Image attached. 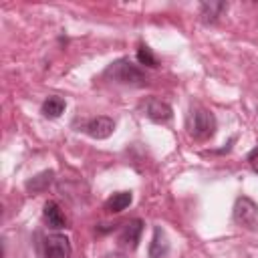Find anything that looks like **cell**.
Instances as JSON below:
<instances>
[{
  "label": "cell",
  "mask_w": 258,
  "mask_h": 258,
  "mask_svg": "<svg viewBox=\"0 0 258 258\" xmlns=\"http://www.w3.org/2000/svg\"><path fill=\"white\" fill-rule=\"evenodd\" d=\"M64 111V99H60V97H48L44 103H42V115L44 117H50V119H54V117H58L60 113Z\"/></svg>",
  "instance_id": "obj_11"
},
{
  "label": "cell",
  "mask_w": 258,
  "mask_h": 258,
  "mask_svg": "<svg viewBox=\"0 0 258 258\" xmlns=\"http://www.w3.org/2000/svg\"><path fill=\"white\" fill-rule=\"evenodd\" d=\"M71 242L62 234H50L44 240V258H71Z\"/></svg>",
  "instance_id": "obj_4"
},
{
  "label": "cell",
  "mask_w": 258,
  "mask_h": 258,
  "mask_svg": "<svg viewBox=\"0 0 258 258\" xmlns=\"http://www.w3.org/2000/svg\"><path fill=\"white\" fill-rule=\"evenodd\" d=\"M224 10H226V2H204L202 4V16L206 22H216Z\"/></svg>",
  "instance_id": "obj_13"
},
{
  "label": "cell",
  "mask_w": 258,
  "mask_h": 258,
  "mask_svg": "<svg viewBox=\"0 0 258 258\" xmlns=\"http://www.w3.org/2000/svg\"><path fill=\"white\" fill-rule=\"evenodd\" d=\"M52 175H54L52 171H42V173H38L36 177H32L30 181H26V189H28V191H32V194L44 191V189L50 185Z\"/></svg>",
  "instance_id": "obj_12"
},
{
  "label": "cell",
  "mask_w": 258,
  "mask_h": 258,
  "mask_svg": "<svg viewBox=\"0 0 258 258\" xmlns=\"http://www.w3.org/2000/svg\"><path fill=\"white\" fill-rule=\"evenodd\" d=\"M187 131L196 139H208L216 131V119L214 115L204 107H194L187 115Z\"/></svg>",
  "instance_id": "obj_2"
},
{
  "label": "cell",
  "mask_w": 258,
  "mask_h": 258,
  "mask_svg": "<svg viewBox=\"0 0 258 258\" xmlns=\"http://www.w3.org/2000/svg\"><path fill=\"white\" fill-rule=\"evenodd\" d=\"M169 250V242H167V236L165 232L157 226L153 228V238H151V244H149V258H163Z\"/></svg>",
  "instance_id": "obj_9"
},
{
  "label": "cell",
  "mask_w": 258,
  "mask_h": 258,
  "mask_svg": "<svg viewBox=\"0 0 258 258\" xmlns=\"http://www.w3.org/2000/svg\"><path fill=\"white\" fill-rule=\"evenodd\" d=\"M131 200H133L131 191H117V194H113V196L105 202V210L111 212V214H119V212H123V210L131 204Z\"/></svg>",
  "instance_id": "obj_10"
},
{
  "label": "cell",
  "mask_w": 258,
  "mask_h": 258,
  "mask_svg": "<svg viewBox=\"0 0 258 258\" xmlns=\"http://www.w3.org/2000/svg\"><path fill=\"white\" fill-rule=\"evenodd\" d=\"M85 133L91 135L93 139H105L113 133L115 129V121L111 117H105V115H99V117H93L91 121L85 123Z\"/></svg>",
  "instance_id": "obj_5"
},
{
  "label": "cell",
  "mask_w": 258,
  "mask_h": 258,
  "mask_svg": "<svg viewBox=\"0 0 258 258\" xmlns=\"http://www.w3.org/2000/svg\"><path fill=\"white\" fill-rule=\"evenodd\" d=\"M234 222L242 228L258 230V206L246 196L238 198L234 204Z\"/></svg>",
  "instance_id": "obj_3"
},
{
  "label": "cell",
  "mask_w": 258,
  "mask_h": 258,
  "mask_svg": "<svg viewBox=\"0 0 258 258\" xmlns=\"http://www.w3.org/2000/svg\"><path fill=\"white\" fill-rule=\"evenodd\" d=\"M145 115L153 121H167L171 117V107L159 99H147L145 103Z\"/></svg>",
  "instance_id": "obj_7"
},
{
  "label": "cell",
  "mask_w": 258,
  "mask_h": 258,
  "mask_svg": "<svg viewBox=\"0 0 258 258\" xmlns=\"http://www.w3.org/2000/svg\"><path fill=\"white\" fill-rule=\"evenodd\" d=\"M141 232H143V222H141L139 218H135V220L127 222V224L121 228L119 240H121L125 246H129V248H135V246H137V242H139V236H141Z\"/></svg>",
  "instance_id": "obj_6"
},
{
  "label": "cell",
  "mask_w": 258,
  "mask_h": 258,
  "mask_svg": "<svg viewBox=\"0 0 258 258\" xmlns=\"http://www.w3.org/2000/svg\"><path fill=\"white\" fill-rule=\"evenodd\" d=\"M137 60H139L141 64H145V67H157V58L153 56L151 48L145 46V44H141V46L137 48Z\"/></svg>",
  "instance_id": "obj_14"
},
{
  "label": "cell",
  "mask_w": 258,
  "mask_h": 258,
  "mask_svg": "<svg viewBox=\"0 0 258 258\" xmlns=\"http://www.w3.org/2000/svg\"><path fill=\"white\" fill-rule=\"evenodd\" d=\"M248 161H250L252 169L258 173V147H254V149L250 151V155H248Z\"/></svg>",
  "instance_id": "obj_15"
},
{
  "label": "cell",
  "mask_w": 258,
  "mask_h": 258,
  "mask_svg": "<svg viewBox=\"0 0 258 258\" xmlns=\"http://www.w3.org/2000/svg\"><path fill=\"white\" fill-rule=\"evenodd\" d=\"M42 216H44V222L48 224V228L60 230V228H64V226H67L64 214L60 212L58 204H56V202H52V200L44 204V212H42Z\"/></svg>",
  "instance_id": "obj_8"
},
{
  "label": "cell",
  "mask_w": 258,
  "mask_h": 258,
  "mask_svg": "<svg viewBox=\"0 0 258 258\" xmlns=\"http://www.w3.org/2000/svg\"><path fill=\"white\" fill-rule=\"evenodd\" d=\"M105 77L113 79L115 83H123V85H133V87H143L147 85V77L145 73L135 67L131 60L127 58H119L115 62H111L105 71Z\"/></svg>",
  "instance_id": "obj_1"
}]
</instances>
